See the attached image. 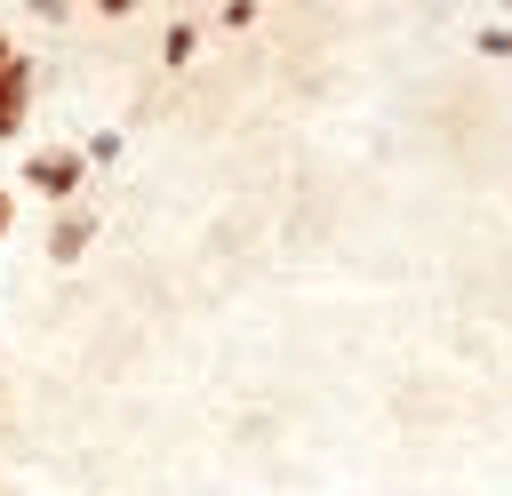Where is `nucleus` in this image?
I'll list each match as a JSON object with an SVG mask.
<instances>
[{
  "instance_id": "obj_1",
  "label": "nucleus",
  "mask_w": 512,
  "mask_h": 496,
  "mask_svg": "<svg viewBox=\"0 0 512 496\" xmlns=\"http://www.w3.org/2000/svg\"><path fill=\"white\" fill-rule=\"evenodd\" d=\"M80 176H88V160H80V152H32V160H24V184H32V192H48L56 208H72V200H80Z\"/></svg>"
},
{
  "instance_id": "obj_2",
  "label": "nucleus",
  "mask_w": 512,
  "mask_h": 496,
  "mask_svg": "<svg viewBox=\"0 0 512 496\" xmlns=\"http://www.w3.org/2000/svg\"><path fill=\"white\" fill-rule=\"evenodd\" d=\"M88 240H96V208H56V224H48V264H80L88 256Z\"/></svg>"
},
{
  "instance_id": "obj_3",
  "label": "nucleus",
  "mask_w": 512,
  "mask_h": 496,
  "mask_svg": "<svg viewBox=\"0 0 512 496\" xmlns=\"http://www.w3.org/2000/svg\"><path fill=\"white\" fill-rule=\"evenodd\" d=\"M32 120V56H16V72L0 80V144H16Z\"/></svg>"
},
{
  "instance_id": "obj_4",
  "label": "nucleus",
  "mask_w": 512,
  "mask_h": 496,
  "mask_svg": "<svg viewBox=\"0 0 512 496\" xmlns=\"http://www.w3.org/2000/svg\"><path fill=\"white\" fill-rule=\"evenodd\" d=\"M192 48H200V24H168V32H160V56H168V72H176V64H192Z\"/></svg>"
},
{
  "instance_id": "obj_5",
  "label": "nucleus",
  "mask_w": 512,
  "mask_h": 496,
  "mask_svg": "<svg viewBox=\"0 0 512 496\" xmlns=\"http://www.w3.org/2000/svg\"><path fill=\"white\" fill-rule=\"evenodd\" d=\"M256 16H264V8H256V0H224V8H216V24H224V32H248V24H256Z\"/></svg>"
},
{
  "instance_id": "obj_6",
  "label": "nucleus",
  "mask_w": 512,
  "mask_h": 496,
  "mask_svg": "<svg viewBox=\"0 0 512 496\" xmlns=\"http://www.w3.org/2000/svg\"><path fill=\"white\" fill-rule=\"evenodd\" d=\"M16 56H24V48H16V40H8V32H0V80H8V72H16Z\"/></svg>"
},
{
  "instance_id": "obj_7",
  "label": "nucleus",
  "mask_w": 512,
  "mask_h": 496,
  "mask_svg": "<svg viewBox=\"0 0 512 496\" xmlns=\"http://www.w3.org/2000/svg\"><path fill=\"white\" fill-rule=\"evenodd\" d=\"M8 224H16V192L0 184V240H8Z\"/></svg>"
}]
</instances>
